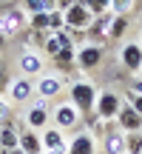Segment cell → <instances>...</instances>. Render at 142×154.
Listing matches in <instances>:
<instances>
[{
	"instance_id": "cell-1",
	"label": "cell",
	"mask_w": 142,
	"mask_h": 154,
	"mask_svg": "<svg viewBox=\"0 0 142 154\" xmlns=\"http://www.w3.org/2000/svg\"><path fill=\"white\" fill-rule=\"evenodd\" d=\"M68 97H71V106H74L80 114H91L94 103H97V88H94L88 80H77L74 86H71Z\"/></svg>"
},
{
	"instance_id": "cell-2",
	"label": "cell",
	"mask_w": 142,
	"mask_h": 154,
	"mask_svg": "<svg viewBox=\"0 0 142 154\" xmlns=\"http://www.w3.org/2000/svg\"><path fill=\"white\" fill-rule=\"evenodd\" d=\"M122 106H125V100H122L117 91H102V94H97L94 114H97L99 120H117V114H120Z\"/></svg>"
},
{
	"instance_id": "cell-3",
	"label": "cell",
	"mask_w": 142,
	"mask_h": 154,
	"mask_svg": "<svg viewBox=\"0 0 142 154\" xmlns=\"http://www.w3.org/2000/svg\"><path fill=\"white\" fill-rule=\"evenodd\" d=\"M26 23H28L26 9H11V11H6V14H0V34H3L6 40L17 37V32H20Z\"/></svg>"
},
{
	"instance_id": "cell-4",
	"label": "cell",
	"mask_w": 142,
	"mask_h": 154,
	"mask_svg": "<svg viewBox=\"0 0 142 154\" xmlns=\"http://www.w3.org/2000/svg\"><path fill=\"white\" fill-rule=\"evenodd\" d=\"M40 143H43V151L51 154H68V140L63 137V131L57 126H46L43 134H40Z\"/></svg>"
},
{
	"instance_id": "cell-5",
	"label": "cell",
	"mask_w": 142,
	"mask_h": 154,
	"mask_svg": "<svg viewBox=\"0 0 142 154\" xmlns=\"http://www.w3.org/2000/svg\"><path fill=\"white\" fill-rule=\"evenodd\" d=\"M63 17H66V26H71V29H82V32H85V29L94 23V14L85 9V3H82V0H77L68 11H63Z\"/></svg>"
},
{
	"instance_id": "cell-6",
	"label": "cell",
	"mask_w": 142,
	"mask_h": 154,
	"mask_svg": "<svg viewBox=\"0 0 142 154\" xmlns=\"http://www.w3.org/2000/svg\"><path fill=\"white\" fill-rule=\"evenodd\" d=\"M99 63H102V46H94V43H85L77 49V66L82 69V72H88V69H97Z\"/></svg>"
},
{
	"instance_id": "cell-7",
	"label": "cell",
	"mask_w": 142,
	"mask_h": 154,
	"mask_svg": "<svg viewBox=\"0 0 142 154\" xmlns=\"http://www.w3.org/2000/svg\"><path fill=\"white\" fill-rule=\"evenodd\" d=\"M111 20H114V11H105V14L94 17V23L85 29V37H91V43L99 46L105 37H108V26H111Z\"/></svg>"
},
{
	"instance_id": "cell-8",
	"label": "cell",
	"mask_w": 142,
	"mask_h": 154,
	"mask_svg": "<svg viewBox=\"0 0 142 154\" xmlns=\"http://www.w3.org/2000/svg\"><path fill=\"white\" fill-rule=\"evenodd\" d=\"M17 69H20L23 77H34V74H40V72H43V57H40V51H34V49L23 51L20 60H17Z\"/></svg>"
},
{
	"instance_id": "cell-9",
	"label": "cell",
	"mask_w": 142,
	"mask_h": 154,
	"mask_svg": "<svg viewBox=\"0 0 142 154\" xmlns=\"http://www.w3.org/2000/svg\"><path fill=\"white\" fill-rule=\"evenodd\" d=\"M120 60H122V66H125L128 72L139 74V69H142V46L139 43H125L122 51H120Z\"/></svg>"
},
{
	"instance_id": "cell-10",
	"label": "cell",
	"mask_w": 142,
	"mask_h": 154,
	"mask_svg": "<svg viewBox=\"0 0 142 154\" xmlns=\"http://www.w3.org/2000/svg\"><path fill=\"white\" fill-rule=\"evenodd\" d=\"M54 123H57V128H71V126H77V123H80V111L74 109V106L71 103H60L54 109Z\"/></svg>"
},
{
	"instance_id": "cell-11",
	"label": "cell",
	"mask_w": 142,
	"mask_h": 154,
	"mask_svg": "<svg viewBox=\"0 0 142 154\" xmlns=\"http://www.w3.org/2000/svg\"><path fill=\"white\" fill-rule=\"evenodd\" d=\"M34 91L40 97H57L63 91V80L57 74H40V80L34 83Z\"/></svg>"
},
{
	"instance_id": "cell-12",
	"label": "cell",
	"mask_w": 142,
	"mask_h": 154,
	"mask_svg": "<svg viewBox=\"0 0 142 154\" xmlns=\"http://www.w3.org/2000/svg\"><path fill=\"white\" fill-rule=\"evenodd\" d=\"M117 126H120V131H125V134L128 131H139V128H142V117L125 103L120 109V114H117Z\"/></svg>"
},
{
	"instance_id": "cell-13",
	"label": "cell",
	"mask_w": 142,
	"mask_h": 154,
	"mask_svg": "<svg viewBox=\"0 0 142 154\" xmlns=\"http://www.w3.org/2000/svg\"><path fill=\"white\" fill-rule=\"evenodd\" d=\"M102 151L105 154H125V131H120V126L102 134Z\"/></svg>"
},
{
	"instance_id": "cell-14",
	"label": "cell",
	"mask_w": 142,
	"mask_h": 154,
	"mask_svg": "<svg viewBox=\"0 0 142 154\" xmlns=\"http://www.w3.org/2000/svg\"><path fill=\"white\" fill-rule=\"evenodd\" d=\"M17 149L23 154H43V143H40V134L34 128H23L20 140H17Z\"/></svg>"
},
{
	"instance_id": "cell-15",
	"label": "cell",
	"mask_w": 142,
	"mask_h": 154,
	"mask_svg": "<svg viewBox=\"0 0 142 154\" xmlns=\"http://www.w3.org/2000/svg\"><path fill=\"white\" fill-rule=\"evenodd\" d=\"M26 126L34 128V131L49 126V109H46V100H40V103H34L31 109H28V114H26Z\"/></svg>"
},
{
	"instance_id": "cell-16",
	"label": "cell",
	"mask_w": 142,
	"mask_h": 154,
	"mask_svg": "<svg viewBox=\"0 0 142 154\" xmlns=\"http://www.w3.org/2000/svg\"><path fill=\"white\" fill-rule=\"evenodd\" d=\"M31 94H34V83L28 80V77H17V80L9 83V100L23 103V100H28Z\"/></svg>"
},
{
	"instance_id": "cell-17",
	"label": "cell",
	"mask_w": 142,
	"mask_h": 154,
	"mask_svg": "<svg viewBox=\"0 0 142 154\" xmlns=\"http://www.w3.org/2000/svg\"><path fill=\"white\" fill-rule=\"evenodd\" d=\"M94 149H97V143L91 134H77L68 143V154H94Z\"/></svg>"
},
{
	"instance_id": "cell-18",
	"label": "cell",
	"mask_w": 142,
	"mask_h": 154,
	"mask_svg": "<svg viewBox=\"0 0 142 154\" xmlns=\"http://www.w3.org/2000/svg\"><path fill=\"white\" fill-rule=\"evenodd\" d=\"M125 32H128V17L125 14H114V20L108 26V37H125Z\"/></svg>"
},
{
	"instance_id": "cell-19",
	"label": "cell",
	"mask_w": 142,
	"mask_h": 154,
	"mask_svg": "<svg viewBox=\"0 0 142 154\" xmlns=\"http://www.w3.org/2000/svg\"><path fill=\"white\" fill-rule=\"evenodd\" d=\"M125 154H142V134L139 131L125 134Z\"/></svg>"
},
{
	"instance_id": "cell-20",
	"label": "cell",
	"mask_w": 142,
	"mask_h": 154,
	"mask_svg": "<svg viewBox=\"0 0 142 154\" xmlns=\"http://www.w3.org/2000/svg\"><path fill=\"white\" fill-rule=\"evenodd\" d=\"M28 29L49 34V14H43V11H40V14H28Z\"/></svg>"
},
{
	"instance_id": "cell-21",
	"label": "cell",
	"mask_w": 142,
	"mask_h": 154,
	"mask_svg": "<svg viewBox=\"0 0 142 154\" xmlns=\"http://www.w3.org/2000/svg\"><path fill=\"white\" fill-rule=\"evenodd\" d=\"M85 3V9L91 11L94 17H99V14H105V11H111V0H82Z\"/></svg>"
},
{
	"instance_id": "cell-22",
	"label": "cell",
	"mask_w": 142,
	"mask_h": 154,
	"mask_svg": "<svg viewBox=\"0 0 142 154\" xmlns=\"http://www.w3.org/2000/svg\"><path fill=\"white\" fill-rule=\"evenodd\" d=\"M63 26H66V17H63V11H51V14H49V34L63 32Z\"/></svg>"
},
{
	"instance_id": "cell-23",
	"label": "cell",
	"mask_w": 142,
	"mask_h": 154,
	"mask_svg": "<svg viewBox=\"0 0 142 154\" xmlns=\"http://www.w3.org/2000/svg\"><path fill=\"white\" fill-rule=\"evenodd\" d=\"M131 6H134V0H111V11L114 14H125Z\"/></svg>"
},
{
	"instance_id": "cell-24",
	"label": "cell",
	"mask_w": 142,
	"mask_h": 154,
	"mask_svg": "<svg viewBox=\"0 0 142 154\" xmlns=\"http://www.w3.org/2000/svg\"><path fill=\"white\" fill-rule=\"evenodd\" d=\"M128 106H131L134 111L142 117V94H134V91H128Z\"/></svg>"
},
{
	"instance_id": "cell-25",
	"label": "cell",
	"mask_w": 142,
	"mask_h": 154,
	"mask_svg": "<svg viewBox=\"0 0 142 154\" xmlns=\"http://www.w3.org/2000/svg\"><path fill=\"white\" fill-rule=\"evenodd\" d=\"M26 11L28 14H40L43 11V0H26ZM46 14V11H43Z\"/></svg>"
},
{
	"instance_id": "cell-26",
	"label": "cell",
	"mask_w": 142,
	"mask_h": 154,
	"mask_svg": "<svg viewBox=\"0 0 142 154\" xmlns=\"http://www.w3.org/2000/svg\"><path fill=\"white\" fill-rule=\"evenodd\" d=\"M9 77H6V72H3V66H0V94H3V91H9Z\"/></svg>"
},
{
	"instance_id": "cell-27",
	"label": "cell",
	"mask_w": 142,
	"mask_h": 154,
	"mask_svg": "<svg viewBox=\"0 0 142 154\" xmlns=\"http://www.w3.org/2000/svg\"><path fill=\"white\" fill-rule=\"evenodd\" d=\"M74 3H77V0H57V11H68Z\"/></svg>"
},
{
	"instance_id": "cell-28",
	"label": "cell",
	"mask_w": 142,
	"mask_h": 154,
	"mask_svg": "<svg viewBox=\"0 0 142 154\" xmlns=\"http://www.w3.org/2000/svg\"><path fill=\"white\" fill-rule=\"evenodd\" d=\"M131 91H134V94H142V77H137V80H134Z\"/></svg>"
},
{
	"instance_id": "cell-29",
	"label": "cell",
	"mask_w": 142,
	"mask_h": 154,
	"mask_svg": "<svg viewBox=\"0 0 142 154\" xmlns=\"http://www.w3.org/2000/svg\"><path fill=\"white\" fill-rule=\"evenodd\" d=\"M6 154H23V151L20 149H11V151H6Z\"/></svg>"
},
{
	"instance_id": "cell-30",
	"label": "cell",
	"mask_w": 142,
	"mask_h": 154,
	"mask_svg": "<svg viewBox=\"0 0 142 154\" xmlns=\"http://www.w3.org/2000/svg\"><path fill=\"white\" fill-rule=\"evenodd\" d=\"M3 46H6V37H3V34H0V49H3Z\"/></svg>"
},
{
	"instance_id": "cell-31",
	"label": "cell",
	"mask_w": 142,
	"mask_h": 154,
	"mask_svg": "<svg viewBox=\"0 0 142 154\" xmlns=\"http://www.w3.org/2000/svg\"><path fill=\"white\" fill-rule=\"evenodd\" d=\"M139 77H142V69H139Z\"/></svg>"
},
{
	"instance_id": "cell-32",
	"label": "cell",
	"mask_w": 142,
	"mask_h": 154,
	"mask_svg": "<svg viewBox=\"0 0 142 154\" xmlns=\"http://www.w3.org/2000/svg\"><path fill=\"white\" fill-rule=\"evenodd\" d=\"M139 134H142V128H139Z\"/></svg>"
}]
</instances>
